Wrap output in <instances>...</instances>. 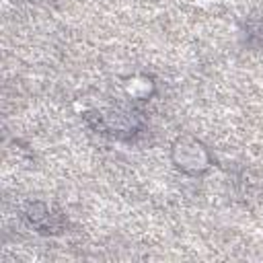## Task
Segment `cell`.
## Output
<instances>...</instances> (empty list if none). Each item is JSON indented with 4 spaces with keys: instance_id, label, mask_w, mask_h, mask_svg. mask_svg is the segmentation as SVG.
<instances>
[{
    "instance_id": "6da1fadb",
    "label": "cell",
    "mask_w": 263,
    "mask_h": 263,
    "mask_svg": "<svg viewBox=\"0 0 263 263\" xmlns=\"http://www.w3.org/2000/svg\"><path fill=\"white\" fill-rule=\"evenodd\" d=\"M173 158H175L177 166L187 173H199V171L208 168V162H210L208 150L203 148L201 142H197L193 138L177 140L173 146Z\"/></svg>"
}]
</instances>
